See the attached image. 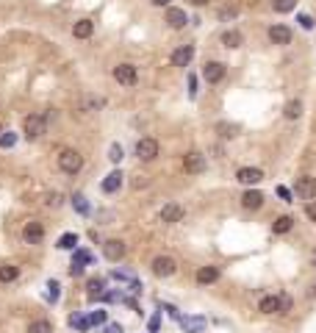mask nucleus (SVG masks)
<instances>
[{"label": "nucleus", "instance_id": "f257e3e1", "mask_svg": "<svg viewBox=\"0 0 316 333\" xmlns=\"http://www.w3.org/2000/svg\"><path fill=\"white\" fill-rule=\"evenodd\" d=\"M288 305H291V300L286 295H266V297H261L258 311L261 314H286Z\"/></svg>", "mask_w": 316, "mask_h": 333}, {"label": "nucleus", "instance_id": "f03ea898", "mask_svg": "<svg viewBox=\"0 0 316 333\" xmlns=\"http://www.w3.org/2000/svg\"><path fill=\"white\" fill-rule=\"evenodd\" d=\"M23 131H25V139H39L42 133L47 131V120L45 114H28V117L23 120Z\"/></svg>", "mask_w": 316, "mask_h": 333}, {"label": "nucleus", "instance_id": "7ed1b4c3", "mask_svg": "<svg viewBox=\"0 0 316 333\" xmlns=\"http://www.w3.org/2000/svg\"><path fill=\"white\" fill-rule=\"evenodd\" d=\"M58 167L64 169L67 175H75L81 167H84V155L78 150H61L58 153Z\"/></svg>", "mask_w": 316, "mask_h": 333}, {"label": "nucleus", "instance_id": "20e7f679", "mask_svg": "<svg viewBox=\"0 0 316 333\" xmlns=\"http://www.w3.org/2000/svg\"><path fill=\"white\" fill-rule=\"evenodd\" d=\"M175 269H177V264H175L172 256H158V258H153V272H155L158 278L175 275Z\"/></svg>", "mask_w": 316, "mask_h": 333}, {"label": "nucleus", "instance_id": "39448f33", "mask_svg": "<svg viewBox=\"0 0 316 333\" xmlns=\"http://www.w3.org/2000/svg\"><path fill=\"white\" fill-rule=\"evenodd\" d=\"M136 155H139L142 161H153L158 155V142L150 139V136L139 139V142H136Z\"/></svg>", "mask_w": 316, "mask_h": 333}, {"label": "nucleus", "instance_id": "423d86ee", "mask_svg": "<svg viewBox=\"0 0 316 333\" xmlns=\"http://www.w3.org/2000/svg\"><path fill=\"white\" fill-rule=\"evenodd\" d=\"M183 169H186V172H191V175H200L203 169H205V155L197 153V150L186 153V155H183Z\"/></svg>", "mask_w": 316, "mask_h": 333}, {"label": "nucleus", "instance_id": "0eeeda50", "mask_svg": "<svg viewBox=\"0 0 316 333\" xmlns=\"http://www.w3.org/2000/svg\"><path fill=\"white\" fill-rule=\"evenodd\" d=\"M23 239L28 244H39L45 239V225H42V222H36V220H31L28 225L23 228Z\"/></svg>", "mask_w": 316, "mask_h": 333}, {"label": "nucleus", "instance_id": "6e6552de", "mask_svg": "<svg viewBox=\"0 0 316 333\" xmlns=\"http://www.w3.org/2000/svg\"><path fill=\"white\" fill-rule=\"evenodd\" d=\"M114 78L120 81L122 86H133L136 84V67L133 64H120V67H114Z\"/></svg>", "mask_w": 316, "mask_h": 333}, {"label": "nucleus", "instance_id": "1a4fd4ad", "mask_svg": "<svg viewBox=\"0 0 316 333\" xmlns=\"http://www.w3.org/2000/svg\"><path fill=\"white\" fill-rule=\"evenodd\" d=\"M297 197H302V200H313L316 197V178H311V175L297 178Z\"/></svg>", "mask_w": 316, "mask_h": 333}, {"label": "nucleus", "instance_id": "9d476101", "mask_svg": "<svg viewBox=\"0 0 316 333\" xmlns=\"http://www.w3.org/2000/svg\"><path fill=\"white\" fill-rule=\"evenodd\" d=\"M103 256H106L108 261H120V258L125 256V242H120V239H108L106 244H103Z\"/></svg>", "mask_w": 316, "mask_h": 333}, {"label": "nucleus", "instance_id": "9b49d317", "mask_svg": "<svg viewBox=\"0 0 316 333\" xmlns=\"http://www.w3.org/2000/svg\"><path fill=\"white\" fill-rule=\"evenodd\" d=\"M203 78L208 81V84H219V81L225 78V64H219V61H208V64L203 67Z\"/></svg>", "mask_w": 316, "mask_h": 333}, {"label": "nucleus", "instance_id": "f8f14e48", "mask_svg": "<svg viewBox=\"0 0 316 333\" xmlns=\"http://www.w3.org/2000/svg\"><path fill=\"white\" fill-rule=\"evenodd\" d=\"M191 58H194V47L191 45H183V47H177V50L172 53V64L175 67H189Z\"/></svg>", "mask_w": 316, "mask_h": 333}, {"label": "nucleus", "instance_id": "ddd939ff", "mask_svg": "<svg viewBox=\"0 0 316 333\" xmlns=\"http://www.w3.org/2000/svg\"><path fill=\"white\" fill-rule=\"evenodd\" d=\"M236 178L242 181V183H247V186H252V183H261V181H264V172H261L258 167H242Z\"/></svg>", "mask_w": 316, "mask_h": 333}, {"label": "nucleus", "instance_id": "4468645a", "mask_svg": "<svg viewBox=\"0 0 316 333\" xmlns=\"http://www.w3.org/2000/svg\"><path fill=\"white\" fill-rule=\"evenodd\" d=\"M181 217H183V208L177 206V203H167V206L161 208V222H167V225L181 222Z\"/></svg>", "mask_w": 316, "mask_h": 333}, {"label": "nucleus", "instance_id": "2eb2a0df", "mask_svg": "<svg viewBox=\"0 0 316 333\" xmlns=\"http://www.w3.org/2000/svg\"><path fill=\"white\" fill-rule=\"evenodd\" d=\"M269 39H272V45H288L291 42V31H288L286 25H272Z\"/></svg>", "mask_w": 316, "mask_h": 333}, {"label": "nucleus", "instance_id": "dca6fc26", "mask_svg": "<svg viewBox=\"0 0 316 333\" xmlns=\"http://www.w3.org/2000/svg\"><path fill=\"white\" fill-rule=\"evenodd\" d=\"M167 23L172 25V28H186L189 17H186L183 9H167Z\"/></svg>", "mask_w": 316, "mask_h": 333}, {"label": "nucleus", "instance_id": "f3484780", "mask_svg": "<svg viewBox=\"0 0 316 333\" xmlns=\"http://www.w3.org/2000/svg\"><path fill=\"white\" fill-rule=\"evenodd\" d=\"M242 206H244V208H252V211H255V208L264 206V194H261L258 189H250V192H244V197H242Z\"/></svg>", "mask_w": 316, "mask_h": 333}, {"label": "nucleus", "instance_id": "a211bd4d", "mask_svg": "<svg viewBox=\"0 0 316 333\" xmlns=\"http://www.w3.org/2000/svg\"><path fill=\"white\" fill-rule=\"evenodd\" d=\"M219 281V269L216 267H200L197 269V283L208 286V283H216Z\"/></svg>", "mask_w": 316, "mask_h": 333}, {"label": "nucleus", "instance_id": "6ab92c4d", "mask_svg": "<svg viewBox=\"0 0 316 333\" xmlns=\"http://www.w3.org/2000/svg\"><path fill=\"white\" fill-rule=\"evenodd\" d=\"M181 325H183V330H186V333H203L205 330V319L203 317H183Z\"/></svg>", "mask_w": 316, "mask_h": 333}, {"label": "nucleus", "instance_id": "aec40b11", "mask_svg": "<svg viewBox=\"0 0 316 333\" xmlns=\"http://www.w3.org/2000/svg\"><path fill=\"white\" fill-rule=\"evenodd\" d=\"M92 31H94V23H92V19H78V23L72 25L75 39H89V36H92Z\"/></svg>", "mask_w": 316, "mask_h": 333}, {"label": "nucleus", "instance_id": "412c9836", "mask_svg": "<svg viewBox=\"0 0 316 333\" xmlns=\"http://www.w3.org/2000/svg\"><path fill=\"white\" fill-rule=\"evenodd\" d=\"M242 42H244V36H242L239 31H233V28L222 33V45L228 47V50H236V47H242Z\"/></svg>", "mask_w": 316, "mask_h": 333}, {"label": "nucleus", "instance_id": "4be33fe9", "mask_svg": "<svg viewBox=\"0 0 316 333\" xmlns=\"http://www.w3.org/2000/svg\"><path fill=\"white\" fill-rule=\"evenodd\" d=\"M122 186V172H111V175H106V181H103V192H116V189Z\"/></svg>", "mask_w": 316, "mask_h": 333}, {"label": "nucleus", "instance_id": "5701e85b", "mask_svg": "<svg viewBox=\"0 0 316 333\" xmlns=\"http://www.w3.org/2000/svg\"><path fill=\"white\" fill-rule=\"evenodd\" d=\"M17 275H19V267H14V264H3V267H0V283L17 281Z\"/></svg>", "mask_w": 316, "mask_h": 333}, {"label": "nucleus", "instance_id": "b1692460", "mask_svg": "<svg viewBox=\"0 0 316 333\" xmlns=\"http://www.w3.org/2000/svg\"><path fill=\"white\" fill-rule=\"evenodd\" d=\"M291 225H294L291 217H278V220L272 222V230H274V233H288V230H291Z\"/></svg>", "mask_w": 316, "mask_h": 333}, {"label": "nucleus", "instance_id": "393cba45", "mask_svg": "<svg viewBox=\"0 0 316 333\" xmlns=\"http://www.w3.org/2000/svg\"><path fill=\"white\" fill-rule=\"evenodd\" d=\"M283 114H286V120H297L300 114H302V103H300V100H291V103H286Z\"/></svg>", "mask_w": 316, "mask_h": 333}, {"label": "nucleus", "instance_id": "a878e982", "mask_svg": "<svg viewBox=\"0 0 316 333\" xmlns=\"http://www.w3.org/2000/svg\"><path fill=\"white\" fill-rule=\"evenodd\" d=\"M28 333H53V325L47 319H36V322L28 325Z\"/></svg>", "mask_w": 316, "mask_h": 333}, {"label": "nucleus", "instance_id": "bb28decb", "mask_svg": "<svg viewBox=\"0 0 316 333\" xmlns=\"http://www.w3.org/2000/svg\"><path fill=\"white\" fill-rule=\"evenodd\" d=\"M274 11H280V14H288V11H294V6H297V0H274Z\"/></svg>", "mask_w": 316, "mask_h": 333}, {"label": "nucleus", "instance_id": "cd10ccee", "mask_svg": "<svg viewBox=\"0 0 316 333\" xmlns=\"http://www.w3.org/2000/svg\"><path fill=\"white\" fill-rule=\"evenodd\" d=\"M75 244H78V236H75V233H64L58 239V247L61 250H75Z\"/></svg>", "mask_w": 316, "mask_h": 333}, {"label": "nucleus", "instance_id": "c85d7f7f", "mask_svg": "<svg viewBox=\"0 0 316 333\" xmlns=\"http://www.w3.org/2000/svg\"><path fill=\"white\" fill-rule=\"evenodd\" d=\"M72 206H75V211H78V214H89V203L84 200V194H75L72 197Z\"/></svg>", "mask_w": 316, "mask_h": 333}, {"label": "nucleus", "instance_id": "c756f323", "mask_svg": "<svg viewBox=\"0 0 316 333\" xmlns=\"http://www.w3.org/2000/svg\"><path fill=\"white\" fill-rule=\"evenodd\" d=\"M100 295H103V281H100V278L89 281V297L94 300V297H100Z\"/></svg>", "mask_w": 316, "mask_h": 333}, {"label": "nucleus", "instance_id": "7c9ffc66", "mask_svg": "<svg viewBox=\"0 0 316 333\" xmlns=\"http://www.w3.org/2000/svg\"><path fill=\"white\" fill-rule=\"evenodd\" d=\"M70 325H72V328H78V330H89V328H92L89 317H72V319H70Z\"/></svg>", "mask_w": 316, "mask_h": 333}, {"label": "nucleus", "instance_id": "2f4dec72", "mask_svg": "<svg viewBox=\"0 0 316 333\" xmlns=\"http://www.w3.org/2000/svg\"><path fill=\"white\" fill-rule=\"evenodd\" d=\"M14 142H17V133H3V136H0V147H14Z\"/></svg>", "mask_w": 316, "mask_h": 333}, {"label": "nucleus", "instance_id": "473e14b6", "mask_svg": "<svg viewBox=\"0 0 316 333\" xmlns=\"http://www.w3.org/2000/svg\"><path fill=\"white\" fill-rule=\"evenodd\" d=\"M92 261V256L86 253V250H78V253H75V261L72 264H81V267H84V264H89Z\"/></svg>", "mask_w": 316, "mask_h": 333}, {"label": "nucleus", "instance_id": "72a5a7b5", "mask_svg": "<svg viewBox=\"0 0 316 333\" xmlns=\"http://www.w3.org/2000/svg\"><path fill=\"white\" fill-rule=\"evenodd\" d=\"M108 159H111L114 164H120V161H122V147H120V145H111V153H108Z\"/></svg>", "mask_w": 316, "mask_h": 333}, {"label": "nucleus", "instance_id": "f704fd0d", "mask_svg": "<svg viewBox=\"0 0 316 333\" xmlns=\"http://www.w3.org/2000/svg\"><path fill=\"white\" fill-rule=\"evenodd\" d=\"M89 322H92V325H103V322H106V311H94V314L89 317Z\"/></svg>", "mask_w": 316, "mask_h": 333}, {"label": "nucleus", "instance_id": "c9c22d12", "mask_svg": "<svg viewBox=\"0 0 316 333\" xmlns=\"http://www.w3.org/2000/svg\"><path fill=\"white\" fill-rule=\"evenodd\" d=\"M47 289H50V295H47V297H50V300H58V283L50 281V283H47Z\"/></svg>", "mask_w": 316, "mask_h": 333}, {"label": "nucleus", "instance_id": "e433bc0d", "mask_svg": "<svg viewBox=\"0 0 316 333\" xmlns=\"http://www.w3.org/2000/svg\"><path fill=\"white\" fill-rule=\"evenodd\" d=\"M219 131H222V136H236V125H219Z\"/></svg>", "mask_w": 316, "mask_h": 333}, {"label": "nucleus", "instance_id": "4c0bfd02", "mask_svg": "<svg viewBox=\"0 0 316 333\" xmlns=\"http://www.w3.org/2000/svg\"><path fill=\"white\" fill-rule=\"evenodd\" d=\"M305 214H308V220L316 222V203H308V206H305Z\"/></svg>", "mask_w": 316, "mask_h": 333}, {"label": "nucleus", "instance_id": "58836bf2", "mask_svg": "<svg viewBox=\"0 0 316 333\" xmlns=\"http://www.w3.org/2000/svg\"><path fill=\"white\" fill-rule=\"evenodd\" d=\"M300 25H302V28H313V19H311V17H305V14H302V17H300Z\"/></svg>", "mask_w": 316, "mask_h": 333}, {"label": "nucleus", "instance_id": "ea45409f", "mask_svg": "<svg viewBox=\"0 0 316 333\" xmlns=\"http://www.w3.org/2000/svg\"><path fill=\"white\" fill-rule=\"evenodd\" d=\"M47 206H53V208H56V206H61V197H58V194H50V200H47Z\"/></svg>", "mask_w": 316, "mask_h": 333}, {"label": "nucleus", "instance_id": "a19ab883", "mask_svg": "<svg viewBox=\"0 0 316 333\" xmlns=\"http://www.w3.org/2000/svg\"><path fill=\"white\" fill-rule=\"evenodd\" d=\"M278 194H280V197H283V200H288V197H291V192H288V189H286V186H278Z\"/></svg>", "mask_w": 316, "mask_h": 333}, {"label": "nucleus", "instance_id": "79ce46f5", "mask_svg": "<svg viewBox=\"0 0 316 333\" xmlns=\"http://www.w3.org/2000/svg\"><path fill=\"white\" fill-rule=\"evenodd\" d=\"M81 272H84V267H81V264H72V267H70V275H81Z\"/></svg>", "mask_w": 316, "mask_h": 333}, {"label": "nucleus", "instance_id": "37998d69", "mask_svg": "<svg viewBox=\"0 0 316 333\" xmlns=\"http://www.w3.org/2000/svg\"><path fill=\"white\" fill-rule=\"evenodd\" d=\"M106 333H122V328H120V325H108Z\"/></svg>", "mask_w": 316, "mask_h": 333}, {"label": "nucleus", "instance_id": "c03bdc74", "mask_svg": "<svg viewBox=\"0 0 316 333\" xmlns=\"http://www.w3.org/2000/svg\"><path fill=\"white\" fill-rule=\"evenodd\" d=\"M150 3H153V6H167L169 0H150Z\"/></svg>", "mask_w": 316, "mask_h": 333}, {"label": "nucleus", "instance_id": "a18cd8bd", "mask_svg": "<svg viewBox=\"0 0 316 333\" xmlns=\"http://www.w3.org/2000/svg\"><path fill=\"white\" fill-rule=\"evenodd\" d=\"M311 264H313V267H316V247L311 250Z\"/></svg>", "mask_w": 316, "mask_h": 333}, {"label": "nucleus", "instance_id": "49530a36", "mask_svg": "<svg viewBox=\"0 0 316 333\" xmlns=\"http://www.w3.org/2000/svg\"><path fill=\"white\" fill-rule=\"evenodd\" d=\"M191 3H194V6H205L208 0H191Z\"/></svg>", "mask_w": 316, "mask_h": 333}, {"label": "nucleus", "instance_id": "de8ad7c7", "mask_svg": "<svg viewBox=\"0 0 316 333\" xmlns=\"http://www.w3.org/2000/svg\"><path fill=\"white\" fill-rule=\"evenodd\" d=\"M311 295H316V283H313V286H311Z\"/></svg>", "mask_w": 316, "mask_h": 333}]
</instances>
